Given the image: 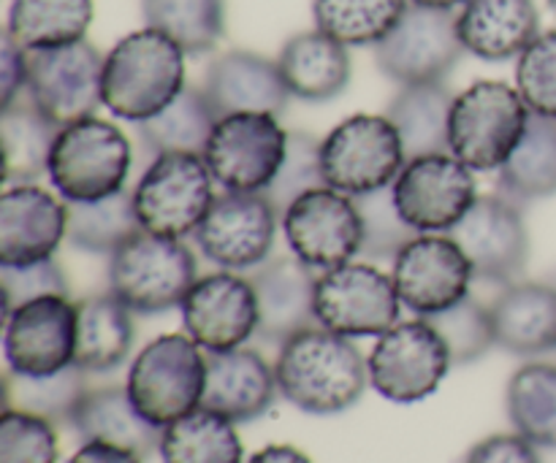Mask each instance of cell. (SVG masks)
<instances>
[{
	"label": "cell",
	"instance_id": "obj_1",
	"mask_svg": "<svg viewBox=\"0 0 556 463\" xmlns=\"http://www.w3.org/2000/svg\"><path fill=\"white\" fill-rule=\"evenodd\" d=\"M275 374L282 399L307 415H340L369 385V363L358 347L324 325L280 345Z\"/></svg>",
	"mask_w": 556,
	"mask_h": 463
},
{
	"label": "cell",
	"instance_id": "obj_2",
	"mask_svg": "<svg viewBox=\"0 0 556 463\" xmlns=\"http://www.w3.org/2000/svg\"><path fill=\"white\" fill-rule=\"evenodd\" d=\"M185 52L163 33H128L103 60V106L119 119L144 123L185 90Z\"/></svg>",
	"mask_w": 556,
	"mask_h": 463
},
{
	"label": "cell",
	"instance_id": "obj_3",
	"mask_svg": "<svg viewBox=\"0 0 556 463\" xmlns=\"http://www.w3.org/2000/svg\"><path fill=\"white\" fill-rule=\"evenodd\" d=\"M130 166L128 136L109 119L85 117L60 128L47 179L65 204H90L123 193Z\"/></svg>",
	"mask_w": 556,
	"mask_h": 463
},
{
	"label": "cell",
	"instance_id": "obj_4",
	"mask_svg": "<svg viewBox=\"0 0 556 463\" xmlns=\"http://www.w3.org/2000/svg\"><path fill=\"white\" fill-rule=\"evenodd\" d=\"M195 280V255L182 239L139 231L109 255V293L134 314L182 307Z\"/></svg>",
	"mask_w": 556,
	"mask_h": 463
},
{
	"label": "cell",
	"instance_id": "obj_5",
	"mask_svg": "<svg viewBox=\"0 0 556 463\" xmlns=\"http://www.w3.org/2000/svg\"><path fill=\"white\" fill-rule=\"evenodd\" d=\"M530 117V106L516 87L476 81L451 106V155L472 171H500L525 139Z\"/></svg>",
	"mask_w": 556,
	"mask_h": 463
},
{
	"label": "cell",
	"instance_id": "obj_6",
	"mask_svg": "<svg viewBox=\"0 0 556 463\" xmlns=\"http://www.w3.org/2000/svg\"><path fill=\"white\" fill-rule=\"evenodd\" d=\"M204 347L190 336L166 334L152 339L130 363L128 388L136 410L157 428L172 426L179 417L201 407L206 383Z\"/></svg>",
	"mask_w": 556,
	"mask_h": 463
},
{
	"label": "cell",
	"instance_id": "obj_7",
	"mask_svg": "<svg viewBox=\"0 0 556 463\" xmlns=\"http://www.w3.org/2000/svg\"><path fill=\"white\" fill-rule=\"evenodd\" d=\"M215 201V177L201 155L166 152L155 155L134 188L141 231L168 239L195 233Z\"/></svg>",
	"mask_w": 556,
	"mask_h": 463
},
{
	"label": "cell",
	"instance_id": "obj_8",
	"mask_svg": "<svg viewBox=\"0 0 556 463\" xmlns=\"http://www.w3.org/2000/svg\"><path fill=\"white\" fill-rule=\"evenodd\" d=\"M405 163L400 133L380 114H353L320 141L326 184L351 198L391 188Z\"/></svg>",
	"mask_w": 556,
	"mask_h": 463
},
{
	"label": "cell",
	"instance_id": "obj_9",
	"mask_svg": "<svg viewBox=\"0 0 556 463\" xmlns=\"http://www.w3.org/2000/svg\"><path fill=\"white\" fill-rule=\"evenodd\" d=\"M288 136L275 114H228L217 119L201 157L223 190L264 193L286 160Z\"/></svg>",
	"mask_w": 556,
	"mask_h": 463
},
{
	"label": "cell",
	"instance_id": "obj_10",
	"mask_svg": "<svg viewBox=\"0 0 556 463\" xmlns=\"http://www.w3.org/2000/svg\"><path fill=\"white\" fill-rule=\"evenodd\" d=\"M400 309L394 276L378 266L348 260L324 271L315 285L318 325L348 339L383 336L400 323Z\"/></svg>",
	"mask_w": 556,
	"mask_h": 463
},
{
	"label": "cell",
	"instance_id": "obj_11",
	"mask_svg": "<svg viewBox=\"0 0 556 463\" xmlns=\"http://www.w3.org/2000/svg\"><path fill=\"white\" fill-rule=\"evenodd\" d=\"M462 47L454 11L407 5L394 30L375 47V63L400 87L440 85L459 65Z\"/></svg>",
	"mask_w": 556,
	"mask_h": 463
},
{
	"label": "cell",
	"instance_id": "obj_12",
	"mask_svg": "<svg viewBox=\"0 0 556 463\" xmlns=\"http://www.w3.org/2000/svg\"><path fill=\"white\" fill-rule=\"evenodd\" d=\"M367 363L369 385L394 404L429 399L454 366L443 336L424 318L396 323L378 336Z\"/></svg>",
	"mask_w": 556,
	"mask_h": 463
},
{
	"label": "cell",
	"instance_id": "obj_13",
	"mask_svg": "<svg viewBox=\"0 0 556 463\" xmlns=\"http://www.w3.org/2000/svg\"><path fill=\"white\" fill-rule=\"evenodd\" d=\"M103 60L106 54L87 38L30 52L25 95L60 128L96 117V108L103 106Z\"/></svg>",
	"mask_w": 556,
	"mask_h": 463
},
{
	"label": "cell",
	"instance_id": "obj_14",
	"mask_svg": "<svg viewBox=\"0 0 556 463\" xmlns=\"http://www.w3.org/2000/svg\"><path fill=\"white\" fill-rule=\"evenodd\" d=\"M391 190L400 215L418 233H448L478 201L472 168L451 152L407 160Z\"/></svg>",
	"mask_w": 556,
	"mask_h": 463
},
{
	"label": "cell",
	"instance_id": "obj_15",
	"mask_svg": "<svg viewBox=\"0 0 556 463\" xmlns=\"http://www.w3.org/2000/svg\"><path fill=\"white\" fill-rule=\"evenodd\" d=\"M280 222L291 255L309 269L329 271L362 253V217L356 201L331 188L299 195Z\"/></svg>",
	"mask_w": 556,
	"mask_h": 463
},
{
	"label": "cell",
	"instance_id": "obj_16",
	"mask_svg": "<svg viewBox=\"0 0 556 463\" xmlns=\"http://www.w3.org/2000/svg\"><path fill=\"white\" fill-rule=\"evenodd\" d=\"M277 222L280 217L264 193L226 190L223 195H215L193 236L206 260L220 266L223 271L244 274L269 260Z\"/></svg>",
	"mask_w": 556,
	"mask_h": 463
},
{
	"label": "cell",
	"instance_id": "obj_17",
	"mask_svg": "<svg viewBox=\"0 0 556 463\" xmlns=\"http://www.w3.org/2000/svg\"><path fill=\"white\" fill-rule=\"evenodd\" d=\"M76 304L68 296H43L5 314L3 356L9 372L47 377L74 366Z\"/></svg>",
	"mask_w": 556,
	"mask_h": 463
},
{
	"label": "cell",
	"instance_id": "obj_18",
	"mask_svg": "<svg viewBox=\"0 0 556 463\" xmlns=\"http://www.w3.org/2000/svg\"><path fill=\"white\" fill-rule=\"evenodd\" d=\"M391 276L402 307L413 309L418 318H429L470 296V282L476 274L454 239L418 233L394 258Z\"/></svg>",
	"mask_w": 556,
	"mask_h": 463
},
{
	"label": "cell",
	"instance_id": "obj_19",
	"mask_svg": "<svg viewBox=\"0 0 556 463\" xmlns=\"http://www.w3.org/2000/svg\"><path fill=\"white\" fill-rule=\"evenodd\" d=\"M467 255L472 274L489 282H510L530 260V231L519 206L503 195H478L472 209L448 231Z\"/></svg>",
	"mask_w": 556,
	"mask_h": 463
},
{
	"label": "cell",
	"instance_id": "obj_20",
	"mask_svg": "<svg viewBox=\"0 0 556 463\" xmlns=\"http://www.w3.org/2000/svg\"><path fill=\"white\" fill-rule=\"evenodd\" d=\"M179 309L188 336L206 352L237 350L258 334L253 282L237 271L199 276Z\"/></svg>",
	"mask_w": 556,
	"mask_h": 463
},
{
	"label": "cell",
	"instance_id": "obj_21",
	"mask_svg": "<svg viewBox=\"0 0 556 463\" xmlns=\"http://www.w3.org/2000/svg\"><path fill=\"white\" fill-rule=\"evenodd\" d=\"M68 233V204L38 184H9L0 195V266L54 258Z\"/></svg>",
	"mask_w": 556,
	"mask_h": 463
},
{
	"label": "cell",
	"instance_id": "obj_22",
	"mask_svg": "<svg viewBox=\"0 0 556 463\" xmlns=\"http://www.w3.org/2000/svg\"><path fill=\"white\" fill-rule=\"evenodd\" d=\"M258 301V336L271 345H286L291 336L315 329V285L318 276L293 255L264 260L248 274Z\"/></svg>",
	"mask_w": 556,
	"mask_h": 463
},
{
	"label": "cell",
	"instance_id": "obj_23",
	"mask_svg": "<svg viewBox=\"0 0 556 463\" xmlns=\"http://www.w3.org/2000/svg\"><path fill=\"white\" fill-rule=\"evenodd\" d=\"M217 117L242 112L282 114L291 101L286 79L277 60L264 57L250 49H231L217 54L201 85Z\"/></svg>",
	"mask_w": 556,
	"mask_h": 463
},
{
	"label": "cell",
	"instance_id": "obj_24",
	"mask_svg": "<svg viewBox=\"0 0 556 463\" xmlns=\"http://www.w3.org/2000/svg\"><path fill=\"white\" fill-rule=\"evenodd\" d=\"M277 374L264 356L248 347L226 352H206V383L201 407L231 423L264 417L275 404Z\"/></svg>",
	"mask_w": 556,
	"mask_h": 463
},
{
	"label": "cell",
	"instance_id": "obj_25",
	"mask_svg": "<svg viewBox=\"0 0 556 463\" xmlns=\"http://www.w3.org/2000/svg\"><path fill=\"white\" fill-rule=\"evenodd\" d=\"M456 27L465 52L505 63L521 57L541 36V14L535 0H467Z\"/></svg>",
	"mask_w": 556,
	"mask_h": 463
},
{
	"label": "cell",
	"instance_id": "obj_26",
	"mask_svg": "<svg viewBox=\"0 0 556 463\" xmlns=\"http://www.w3.org/2000/svg\"><path fill=\"white\" fill-rule=\"evenodd\" d=\"M489 309L494 339L505 352L532 358L556 350V285L510 282Z\"/></svg>",
	"mask_w": 556,
	"mask_h": 463
},
{
	"label": "cell",
	"instance_id": "obj_27",
	"mask_svg": "<svg viewBox=\"0 0 556 463\" xmlns=\"http://www.w3.org/2000/svg\"><path fill=\"white\" fill-rule=\"evenodd\" d=\"M81 442H103L130 450L141 461L161 450V434L155 423L147 421L130 401L128 388L106 385L87 390L68 423Z\"/></svg>",
	"mask_w": 556,
	"mask_h": 463
},
{
	"label": "cell",
	"instance_id": "obj_28",
	"mask_svg": "<svg viewBox=\"0 0 556 463\" xmlns=\"http://www.w3.org/2000/svg\"><path fill=\"white\" fill-rule=\"evenodd\" d=\"M277 63H280L288 90L299 101H334L351 85L353 65L348 47L320 30L296 33L288 38Z\"/></svg>",
	"mask_w": 556,
	"mask_h": 463
},
{
	"label": "cell",
	"instance_id": "obj_29",
	"mask_svg": "<svg viewBox=\"0 0 556 463\" xmlns=\"http://www.w3.org/2000/svg\"><path fill=\"white\" fill-rule=\"evenodd\" d=\"M134 339V312L112 293L76 301L74 366H79L81 372H114L130 356Z\"/></svg>",
	"mask_w": 556,
	"mask_h": 463
},
{
	"label": "cell",
	"instance_id": "obj_30",
	"mask_svg": "<svg viewBox=\"0 0 556 463\" xmlns=\"http://www.w3.org/2000/svg\"><path fill=\"white\" fill-rule=\"evenodd\" d=\"M454 98L456 95H451L443 81L440 85L402 87L391 98L386 117L391 119V125L400 133L407 160L451 152L448 125Z\"/></svg>",
	"mask_w": 556,
	"mask_h": 463
},
{
	"label": "cell",
	"instance_id": "obj_31",
	"mask_svg": "<svg viewBox=\"0 0 556 463\" xmlns=\"http://www.w3.org/2000/svg\"><path fill=\"white\" fill-rule=\"evenodd\" d=\"M60 125H54L30 98L16 101L0 114V141H3V182L36 184L49 173V155Z\"/></svg>",
	"mask_w": 556,
	"mask_h": 463
},
{
	"label": "cell",
	"instance_id": "obj_32",
	"mask_svg": "<svg viewBox=\"0 0 556 463\" xmlns=\"http://www.w3.org/2000/svg\"><path fill=\"white\" fill-rule=\"evenodd\" d=\"M96 16L92 0H11L5 36L27 52L85 41Z\"/></svg>",
	"mask_w": 556,
	"mask_h": 463
},
{
	"label": "cell",
	"instance_id": "obj_33",
	"mask_svg": "<svg viewBox=\"0 0 556 463\" xmlns=\"http://www.w3.org/2000/svg\"><path fill=\"white\" fill-rule=\"evenodd\" d=\"M217 112L201 87H185L163 112L136 123V136L152 155L166 152H190L204 155L206 141L217 125Z\"/></svg>",
	"mask_w": 556,
	"mask_h": 463
},
{
	"label": "cell",
	"instance_id": "obj_34",
	"mask_svg": "<svg viewBox=\"0 0 556 463\" xmlns=\"http://www.w3.org/2000/svg\"><path fill=\"white\" fill-rule=\"evenodd\" d=\"M233 426L237 423L199 407L163 428L157 455L163 463H244L242 439Z\"/></svg>",
	"mask_w": 556,
	"mask_h": 463
},
{
	"label": "cell",
	"instance_id": "obj_35",
	"mask_svg": "<svg viewBox=\"0 0 556 463\" xmlns=\"http://www.w3.org/2000/svg\"><path fill=\"white\" fill-rule=\"evenodd\" d=\"M500 188L516 201L556 195V119L532 114L525 139L500 168Z\"/></svg>",
	"mask_w": 556,
	"mask_h": 463
},
{
	"label": "cell",
	"instance_id": "obj_36",
	"mask_svg": "<svg viewBox=\"0 0 556 463\" xmlns=\"http://www.w3.org/2000/svg\"><path fill=\"white\" fill-rule=\"evenodd\" d=\"M505 407L516 434L535 448L556 450V366L527 363L516 369L505 390Z\"/></svg>",
	"mask_w": 556,
	"mask_h": 463
},
{
	"label": "cell",
	"instance_id": "obj_37",
	"mask_svg": "<svg viewBox=\"0 0 556 463\" xmlns=\"http://www.w3.org/2000/svg\"><path fill=\"white\" fill-rule=\"evenodd\" d=\"M141 16L185 54L212 52L226 36V0H141Z\"/></svg>",
	"mask_w": 556,
	"mask_h": 463
},
{
	"label": "cell",
	"instance_id": "obj_38",
	"mask_svg": "<svg viewBox=\"0 0 556 463\" xmlns=\"http://www.w3.org/2000/svg\"><path fill=\"white\" fill-rule=\"evenodd\" d=\"M410 0H313L315 30L345 47H378Z\"/></svg>",
	"mask_w": 556,
	"mask_h": 463
},
{
	"label": "cell",
	"instance_id": "obj_39",
	"mask_svg": "<svg viewBox=\"0 0 556 463\" xmlns=\"http://www.w3.org/2000/svg\"><path fill=\"white\" fill-rule=\"evenodd\" d=\"M141 231L136 217L134 190H123L103 201L90 204H68V233L71 247L92 255H112L130 236Z\"/></svg>",
	"mask_w": 556,
	"mask_h": 463
},
{
	"label": "cell",
	"instance_id": "obj_40",
	"mask_svg": "<svg viewBox=\"0 0 556 463\" xmlns=\"http://www.w3.org/2000/svg\"><path fill=\"white\" fill-rule=\"evenodd\" d=\"M87 390H90L87 372H81L79 366H68L47 377H22V374L5 372L3 410L30 412L58 426V423H71Z\"/></svg>",
	"mask_w": 556,
	"mask_h": 463
},
{
	"label": "cell",
	"instance_id": "obj_41",
	"mask_svg": "<svg viewBox=\"0 0 556 463\" xmlns=\"http://www.w3.org/2000/svg\"><path fill=\"white\" fill-rule=\"evenodd\" d=\"M424 320H429V325L443 336L454 366H467V363L481 361L492 347H497L492 309L483 307L472 296L462 298L456 307L443 309L438 314H429Z\"/></svg>",
	"mask_w": 556,
	"mask_h": 463
},
{
	"label": "cell",
	"instance_id": "obj_42",
	"mask_svg": "<svg viewBox=\"0 0 556 463\" xmlns=\"http://www.w3.org/2000/svg\"><path fill=\"white\" fill-rule=\"evenodd\" d=\"M353 201L362 217V255L369 260H394L418 236L416 228L407 226L396 209L391 188L356 195Z\"/></svg>",
	"mask_w": 556,
	"mask_h": 463
},
{
	"label": "cell",
	"instance_id": "obj_43",
	"mask_svg": "<svg viewBox=\"0 0 556 463\" xmlns=\"http://www.w3.org/2000/svg\"><path fill=\"white\" fill-rule=\"evenodd\" d=\"M318 188H329L324 179V166H320V141L313 139L309 133H299L296 130V133L288 136L286 160H282L280 171L271 179L269 188L264 190V198L269 201L271 209L282 220L288 206L299 195Z\"/></svg>",
	"mask_w": 556,
	"mask_h": 463
},
{
	"label": "cell",
	"instance_id": "obj_44",
	"mask_svg": "<svg viewBox=\"0 0 556 463\" xmlns=\"http://www.w3.org/2000/svg\"><path fill=\"white\" fill-rule=\"evenodd\" d=\"M0 463H58V434L47 417L3 410L0 417Z\"/></svg>",
	"mask_w": 556,
	"mask_h": 463
},
{
	"label": "cell",
	"instance_id": "obj_45",
	"mask_svg": "<svg viewBox=\"0 0 556 463\" xmlns=\"http://www.w3.org/2000/svg\"><path fill=\"white\" fill-rule=\"evenodd\" d=\"M516 90L532 114L556 119V27L541 33L519 57Z\"/></svg>",
	"mask_w": 556,
	"mask_h": 463
},
{
	"label": "cell",
	"instance_id": "obj_46",
	"mask_svg": "<svg viewBox=\"0 0 556 463\" xmlns=\"http://www.w3.org/2000/svg\"><path fill=\"white\" fill-rule=\"evenodd\" d=\"M3 318L27 301L43 296H68V276L54 258L27 266H0Z\"/></svg>",
	"mask_w": 556,
	"mask_h": 463
},
{
	"label": "cell",
	"instance_id": "obj_47",
	"mask_svg": "<svg viewBox=\"0 0 556 463\" xmlns=\"http://www.w3.org/2000/svg\"><path fill=\"white\" fill-rule=\"evenodd\" d=\"M465 463H543L538 448L521 434H494L478 442Z\"/></svg>",
	"mask_w": 556,
	"mask_h": 463
},
{
	"label": "cell",
	"instance_id": "obj_48",
	"mask_svg": "<svg viewBox=\"0 0 556 463\" xmlns=\"http://www.w3.org/2000/svg\"><path fill=\"white\" fill-rule=\"evenodd\" d=\"M27 74H30V52L3 33V43H0V101H3V108L20 101L22 92H27Z\"/></svg>",
	"mask_w": 556,
	"mask_h": 463
},
{
	"label": "cell",
	"instance_id": "obj_49",
	"mask_svg": "<svg viewBox=\"0 0 556 463\" xmlns=\"http://www.w3.org/2000/svg\"><path fill=\"white\" fill-rule=\"evenodd\" d=\"M68 463H141V459L130 450L114 448V445L103 442H85Z\"/></svg>",
	"mask_w": 556,
	"mask_h": 463
},
{
	"label": "cell",
	"instance_id": "obj_50",
	"mask_svg": "<svg viewBox=\"0 0 556 463\" xmlns=\"http://www.w3.org/2000/svg\"><path fill=\"white\" fill-rule=\"evenodd\" d=\"M248 463H313L302 450L291 448V445H269V448L258 450Z\"/></svg>",
	"mask_w": 556,
	"mask_h": 463
},
{
	"label": "cell",
	"instance_id": "obj_51",
	"mask_svg": "<svg viewBox=\"0 0 556 463\" xmlns=\"http://www.w3.org/2000/svg\"><path fill=\"white\" fill-rule=\"evenodd\" d=\"M413 5H424V9H440V11H454L456 5H465L467 0H410Z\"/></svg>",
	"mask_w": 556,
	"mask_h": 463
},
{
	"label": "cell",
	"instance_id": "obj_52",
	"mask_svg": "<svg viewBox=\"0 0 556 463\" xmlns=\"http://www.w3.org/2000/svg\"><path fill=\"white\" fill-rule=\"evenodd\" d=\"M548 5H552V11L556 14V0H548Z\"/></svg>",
	"mask_w": 556,
	"mask_h": 463
}]
</instances>
